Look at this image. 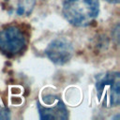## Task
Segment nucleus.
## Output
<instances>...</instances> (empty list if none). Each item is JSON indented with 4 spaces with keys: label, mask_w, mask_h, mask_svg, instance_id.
<instances>
[{
    "label": "nucleus",
    "mask_w": 120,
    "mask_h": 120,
    "mask_svg": "<svg viewBox=\"0 0 120 120\" xmlns=\"http://www.w3.org/2000/svg\"><path fill=\"white\" fill-rule=\"evenodd\" d=\"M37 0H4V8L9 15L16 17L29 16Z\"/></svg>",
    "instance_id": "obj_6"
},
{
    "label": "nucleus",
    "mask_w": 120,
    "mask_h": 120,
    "mask_svg": "<svg viewBox=\"0 0 120 120\" xmlns=\"http://www.w3.org/2000/svg\"><path fill=\"white\" fill-rule=\"evenodd\" d=\"M37 104L40 119L60 120L68 118V111L58 96L45 95L38 100Z\"/></svg>",
    "instance_id": "obj_4"
},
{
    "label": "nucleus",
    "mask_w": 120,
    "mask_h": 120,
    "mask_svg": "<svg viewBox=\"0 0 120 120\" xmlns=\"http://www.w3.org/2000/svg\"><path fill=\"white\" fill-rule=\"evenodd\" d=\"M98 102L104 108H113L120 104V74L109 71L99 75L96 82Z\"/></svg>",
    "instance_id": "obj_2"
},
{
    "label": "nucleus",
    "mask_w": 120,
    "mask_h": 120,
    "mask_svg": "<svg viewBox=\"0 0 120 120\" xmlns=\"http://www.w3.org/2000/svg\"><path fill=\"white\" fill-rule=\"evenodd\" d=\"M42 1H45V0H42Z\"/></svg>",
    "instance_id": "obj_9"
},
{
    "label": "nucleus",
    "mask_w": 120,
    "mask_h": 120,
    "mask_svg": "<svg viewBox=\"0 0 120 120\" xmlns=\"http://www.w3.org/2000/svg\"><path fill=\"white\" fill-rule=\"evenodd\" d=\"M105 1H107L108 3H111V4H118L120 0H105Z\"/></svg>",
    "instance_id": "obj_8"
},
{
    "label": "nucleus",
    "mask_w": 120,
    "mask_h": 120,
    "mask_svg": "<svg viewBox=\"0 0 120 120\" xmlns=\"http://www.w3.org/2000/svg\"><path fill=\"white\" fill-rule=\"evenodd\" d=\"M74 53L72 43L65 38L52 39L45 49V54L55 65L62 66L68 63Z\"/></svg>",
    "instance_id": "obj_5"
},
{
    "label": "nucleus",
    "mask_w": 120,
    "mask_h": 120,
    "mask_svg": "<svg viewBox=\"0 0 120 120\" xmlns=\"http://www.w3.org/2000/svg\"><path fill=\"white\" fill-rule=\"evenodd\" d=\"M63 15L66 20L77 27L92 23L99 12L98 0H64Z\"/></svg>",
    "instance_id": "obj_1"
},
{
    "label": "nucleus",
    "mask_w": 120,
    "mask_h": 120,
    "mask_svg": "<svg viewBox=\"0 0 120 120\" xmlns=\"http://www.w3.org/2000/svg\"><path fill=\"white\" fill-rule=\"evenodd\" d=\"M26 45L23 32L15 25L0 30V52L8 56L20 53Z\"/></svg>",
    "instance_id": "obj_3"
},
{
    "label": "nucleus",
    "mask_w": 120,
    "mask_h": 120,
    "mask_svg": "<svg viewBox=\"0 0 120 120\" xmlns=\"http://www.w3.org/2000/svg\"><path fill=\"white\" fill-rule=\"evenodd\" d=\"M10 115H9L8 110L0 103V119H8Z\"/></svg>",
    "instance_id": "obj_7"
}]
</instances>
